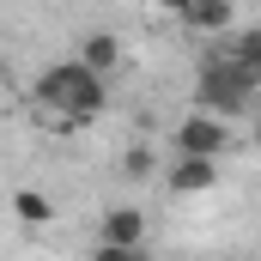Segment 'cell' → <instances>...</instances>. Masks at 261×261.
<instances>
[{
	"label": "cell",
	"instance_id": "6da1fadb",
	"mask_svg": "<svg viewBox=\"0 0 261 261\" xmlns=\"http://www.w3.org/2000/svg\"><path fill=\"white\" fill-rule=\"evenodd\" d=\"M37 103L49 110L55 128H85V122L103 116L110 91H103V73H91V67L73 55V61L43 67V79H37Z\"/></svg>",
	"mask_w": 261,
	"mask_h": 261
},
{
	"label": "cell",
	"instance_id": "7a4b0ae2",
	"mask_svg": "<svg viewBox=\"0 0 261 261\" xmlns=\"http://www.w3.org/2000/svg\"><path fill=\"white\" fill-rule=\"evenodd\" d=\"M255 85L261 73L243 61H231V55H206L195 73V110H213V116H243L249 103H255Z\"/></svg>",
	"mask_w": 261,
	"mask_h": 261
},
{
	"label": "cell",
	"instance_id": "3957f363",
	"mask_svg": "<svg viewBox=\"0 0 261 261\" xmlns=\"http://www.w3.org/2000/svg\"><path fill=\"white\" fill-rule=\"evenodd\" d=\"M176 152H195V158H225L231 152V116H213V110H195L176 122Z\"/></svg>",
	"mask_w": 261,
	"mask_h": 261
},
{
	"label": "cell",
	"instance_id": "277c9868",
	"mask_svg": "<svg viewBox=\"0 0 261 261\" xmlns=\"http://www.w3.org/2000/svg\"><path fill=\"white\" fill-rule=\"evenodd\" d=\"M213 182H219V158L176 152V164H170V195H206Z\"/></svg>",
	"mask_w": 261,
	"mask_h": 261
},
{
	"label": "cell",
	"instance_id": "5b68a950",
	"mask_svg": "<svg viewBox=\"0 0 261 261\" xmlns=\"http://www.w3.org/2000/svg\"><path fill=\"white\" fill-rule=\"evenodd\" d=\"M103 243L140 255V243H146V213H134V206H110V213H103Z\"/></svg>",
	"mask_w": 261,
	"mask_h": 261
},
{
	"label": "cell",
	"instance_id": "8992f818",
	"mask_svg": "<svg viewBox=\"0 0 261 261\" xmlns=\"http://www.w3.org/2000/svg\"><path fill=\"white\" fill-rule=\"evenodd\" d=\"M231 18H237V0H189L182 6V24L189 31H206V37L231 31Z\"/></svg>",
	"mask_w": 261,
	"mask_h": 261
},
{
	"label": "cell",
	"instance_id": "52a82bcc",
	"mask_svg": "<svg viewBox=\"0 0 261 261\" xmlns=\"http://www.w3.org/2000/svg\"><path fill=\"white\" fill-rule=\"evenodd\" d=\"M79 61L91 67V73H116V67H122V37H116V31H91L85 49H79Z\"/></svg>",
	"mask_w": 261,
	"mask_h": 261
},
{
	"label": "cell",
	"instance_id": "ba28073f",
	"mask_svg": "<svg viewBox=\"0 0 261 261\" xmlns=\"http://www.w3.org/2000/svg\"><path fill=\"white\" fill-rule=\"evenodd\" d=\"M12 213H18L24 225H49V219H55L49 195H37V189H18V195H12Z\"/></svg>",
	"mask_w": 261,
	"mask_h": 261
},
{
	"label": "cell",
	"instance_id": "9c48e42d",
	"mask_svg": "<svg viewBox=\"0 0 261 261\" xmlns=\"http://www.w3.org/2000/svg\"><path fill=\"white\" fill-rule=\"evenodd\" d=\"M231 61H243V67H255V73H261V31H237Z\"/></svg>",
	"mask_w": 261,
	"mask_h": 261
},
{
	"label": "cell",
	"instance_id": "30bf717a",
	"mask_svg": "<svg viewBox=\"0 0 261 261\" xmlns=\"http://www.w3.org/2000/svg\"><path fill=\"white\" fill-rule=\"evenodd\" d=\"M152 164H158V158H152V146H134L128 158H122V176H134V182H140V176H152Z\"/></svg>",
	"mask_w": 261,
	"mask_h": 261
},
{
	"label": "cell",
	"instance_id": "8fae6325",
	"mask_svg": "<svg viewBox=\"0 0 261 261\" xmlns=\"http://www.w3.org/2000/svg\"><path fill=\"white\" fill-rule=\"evenodd\" d=\"M158 6H164V12H176V18H182V6H189V0H158Z\"/></svg>",
	"mask_w": 261,
	"mask_h": 261
}]
</instances>
